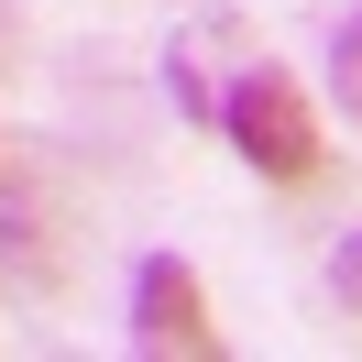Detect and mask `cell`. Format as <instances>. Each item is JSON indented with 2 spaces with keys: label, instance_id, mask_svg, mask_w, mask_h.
I'll list each match as a JSON object with an SVG mask.
<instances>
[{
  "label": "cell",
  "instance_id": "7a4b0ae2",
  "mask_svg": "<svg viewBox=\"0 0 362 362\" xmlns=\"http://www.w3.org/2000/svg\"><path fill=\"white\" fill-rule=\"evenodd\" d=\"M132 351H187L209 362L220 351V329H209V296H198V264H176V252H143L132 264Z\"/></svg>",
  "mask_w": 362,
  "mask_h": 362
},
{
  "label": "cell",
  "instance_id": "5b68a950",
  "mask_svg": "<svg viewBox=\"0 0 362 362\" xmlns=\"http://www.w3.org/2000/svg\"><path fill=\"white\" fill-rule=\"evenodd\" d=\"M329 296H340V308L362 318V220H351V230L329 242Z\"/></svg>",
  "mask_w": 362,
  "mask_h": 362
},
{
  "label": "cell",
  "instance_id": "8992f818",
  "mask_svg": "<svg viewBox=\"0 0 362 362\" xmlns=\"http://www.w3.org/2000/svg\"><path fill=\"white\" fill-rule=\"evenodd\" d=\"M0 45H11V0H0Z\"/></svg>",
  "mask_w": 362,
  "mask_h": 362
},
{
  "label": "cell",
  "instance_id": "277c9868",
  "mask_svg": "<svg viewBox=\"0 0 362 362\" xmlns=\"http://www.w3.org/2000/svg\"><path fill=\"white\" fill-rule=\"evenodd\" d=\"M329 99H340V110L362 121V11H351L340 33H329Z\"/></svg>",
  "mask_w": 362,
  "mask_h": 362
},
{
  "label": "cell",
  "instance_id": "3957f363",
  "mask_svg": "<svg viewBox=\"0 0 362 362\" xmlns=\"http://www.w3.org/2000/svg\"><path fill=\"white\" fill-rule=\"evenodd\" d=\"M0 286H11V296H55V286H66L55 198H45L33 176H0Z\"/></svg>",
  "mask_w": 362,
  "mask_h": 362
},
{
  "label": "cell",
  "instance_id": "6da1fadb",
  "mask_svg": "<svg viewBox=\"0 0 362 362\" xmlns=\"http://www.w3.org/2000/svg\"><path fill=\"white\" fill-rule=\"evenodd\" d=\"M209 121L230 132V154H242L252 176H274V187L318 176V121H308V99H296V77L264 66V55H252V66L220 88V110H209Z\"/></svg>",
  "mask_w": 362,
  "mask_h": 362
}]
</instances>
